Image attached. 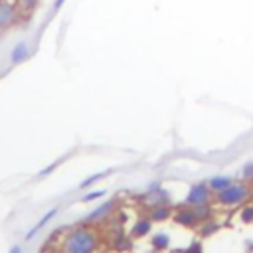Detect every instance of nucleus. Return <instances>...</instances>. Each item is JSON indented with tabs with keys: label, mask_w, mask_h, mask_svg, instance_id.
Here are the masks:
<instances>
[{
	"label": "nucleus",
	"mask_w": 253,
	"mask_h": 253,
	"mask_svg": "<svg viewBox=\"0 0 253 253\" xmlns=\"http://www.w3.org/2000/svg\"><path fill=\"white\" fill-rule=\"evenodd\" d=\"M97 245V237L87 227H77L63 239L61 253H93Z\"/></svg>",
	"instance_id": "nucleus-1"
},
{
	"label": "nucleus",
	"mask_w": 253,
	"mask_h": 253,
	"mask_svg": "<svg viewBox=\"0 0 253 253\" xmlns=\"http://www.w3.org/2000/svg\"><path fill=\"white\" fill-rule=\"evenodd\" d=\"M245 198H247V188H245L243 184H229L225 190L217 192V200H219L221 204H227V206L239 204V202H243Z\"/></svg>",
	"instance_id": "nucleus-2"
},
{
	"label": "nucleus",
	"mask_w": 253,
	"mask_h": 253,
	"mask_svg": "<svg viewBox=\"0 0 253 253\" xmlns=\"http://www.w3.org/2000/svg\"><path fill=\"white\" fill-rule=\"evenodd\" d=\"M18 18V6L10 0H0V32L8 30Z\"/></svg>",
	"instance_id": "nucleus-3"
},
{
	"label": "nucleus",
	"mask_w": 253,
	"mask_h": 253,
	"mask_svg": "<svg viewBox=\"0 0 253 253\" xmlns=\"http://www.w3.org/2000/svg\"><path fill=\"white\" fill-rule=\"evenodd\" d=\"M210 200V188L206 184H196L190 188L188 196H186V204L190 206H202Z\"/></svg>",
	"instance_id": "nucleus-4"
},
{
	"label": "nucleus",
	"mask_w": 253,
	"mask_h": 253,
	"mask_svg": "<svg viewBox=\"0 0 253 253\" xmlns=\"http://www.w3.org/2000/svg\"><path fill=\"white\" fill-rule=\"evenodd\" d=\"M28 55H30V47H28L26 42L16 43V45L12 47V51H10V59H12V63H22Z\"/></svg>",
	"instance_id": "nucleus-5"
},
{
	"label": "nucleus",
	"mask_w": 253,
	"mask_h": 253,
	"mask_svg": "<svg viewBox=\"0 0 253 253\" xmlns=\"http://www.w3.org/2000/svg\"><path fill=\"white\" fill-rule=\"evenodd\" d=\"M55 213H57V208H51L49 211H45V213L42 215V219H40V221H38V223H36V225L26 233V239H32V237H34V235H36V233H38V231H40V229H42V227H43V225H45V223H47Z\"/></svg>",
	"instance_id": "nucleus-6"
},
{
	"label": "nucleus",
	"mask_w": 253,
	"mask_h": 253,
	"mask_svg": "<svg viewBox=\"0 0 253 253\" xmlns=\"http://www.w3.org/2000/svg\"><path fill=\"white\" fill-rule=\"evenodd\" d=\"M229 184H231V180H229L227 176H213V178L210 180V190L221 192V190H225Z\"/></svg>",
	"instance_id": "nucleus-7"
},
{
	"label": "nucleus",
	"mask_w": 253,
	"mask_h": 253,
	"mask_svg": "<svg viewBox=\"0 0 253 253\" xmlns=\"http://www.w3.org/2000/svg\"><path fill=\"white\" fill-rule=\"evenodd\" d=\"M196 213H192V211H180V213H176V221H180V223H184V225H194L196 223Z\"/></svg>",
	"instance_id": "nucleus-8"
},
{
	"label": "nucleus",
	"mask_w": 253,
	"mask_h": 253,
	"mask_svg": "<svg viewBox=\"0 0 253 253\" xmlns=\"http://www.w3.org/2000/svg\"><path fill=\"white\" fill-rule=\"evenodd\" d=\"M111 208H113V202H107V204H103V206H101V208H97V210H95L93 213H89L85 221H93V219H97V217L105 215V213H107V211H109Z\"/></svg>",
	"instance_id": "nucleus-9"
},
{
	"label": "nucleus",
	"mask_w": 253,
	"mask_h": 253,
	"mask_svg": "<svg viewBox=\"0 0 253 253\" xmlns=\"http://www.w3.org/2000/svg\"><path fill=\"white\" fill-rule=\"evenodd\" d=\"M150 231V221H138L136 223V227H134V235L136 237H140V235H144V233H148Z\"/></svg>",
	"instance_id": "nucleus-10"
},
{
	"label": "nucleus",
	"mask_w": 253,
	"mask_h": 253,
	"mask_svg": "<svg viewBox=\"0 0 253 253\" xmlns=\"http://www.w3.org/2000/svg\"><path fill=\"white\" fill-rule=\"evenodd\" d=\"M152 243H154V247H158V249H164V247H168V235H164V233H158V235L152 239Z\"/></svg>",
	"instance_id": "nucleus-11"
},
{
	"label": "nucleus",
	"mask_w": 253,
	"mask_h": 253,
	"mask_svg": "<svg viewBox=\"0 0 253 253\" xmlns=\"http://www.w3.org/2000/svg\"><path fill=\"white\" fill-rule=\"evenodd\" d=\"M109 172H101V174H95V176H89V178H85L83 182H81V188H87V186H91L93 182H97V180H101V178H105Z\"/></svg>",
	"instance_id": "nucleus-12"
},
{
	"label": "nucleus",
	"mask_w": 253,
	"mask_h": 253,
	"mask_svg": "<svg viewBox=\"0 0 253 253\" xmlns=\"http://www.w3.org/2000/svg\"><path fill=\"white\" fill-rule=\"evenodd\" d=\"M241 221H245V223H249V221H253V208L249 206V208H245L243 211H241Z\"/></svg>",
	"instance_id": "nucleus-13"
},
{
	"label": "nucleus",
	"mask_w": 253,
	"mask_h": 253,
	"mask_svg": "<svg viewBox=\"0 0 253 253\" xmlns=\"http://www.w3.org/2000/svg\"><path fill=\"white\" fill-rule=\"evenodd\" d=\"M101 196H105V190L89 192V194H85V196H83V202H91V200H97V198H101Z\"/></svg>",
	"instance_id": "nucleus-14"
},
{
	"label": "nucleus",
	"mask_w": 253,
	"mask_h": 253,
	"mask_svg": "<svg viewBox=\"0 0 253 253\" xmlns=\"http://www.w3.org/2000/svg\"><path fill=\"white\" fill-rule=\"evenodd\" d=\"M164 217H168V210H166V208L154 210V213H152V219H164Z\"/></svg>",
	"instance_id": "nucleus-15"
},
{
	"label": "nucleus",
	"mask_w": 253,
	"mask_h": 253,
	"mask_svg": "<svg viewBox=\"0 0 253 253\" xmlns=\"http://www.w3.org/2000/svg\"><path fill=\"white\" fill-rule=\"evenodd\" d=\"M40 0H20V6H24V8H28V10H32V8H36V4H38Z\"/></svg>",
	"instance_id": "nucleus-16"
},
{
	"label": "nucleus",
	"mask_w": 253,
	"mask_h": 253,
	"mask_svg": "<svg viewBox=\"0 0 253 253\" xmlns=\"http://www.w3.org/2000/svg\"><path fill=\"white\" fill-rule=\"evenodd\" d=\"M188 253H202V245H200V243H194V245L188 249Z\"/></svg>",
	"instance_id": "nucleus-17"
},
{
	"label": "nucleus",
	"mask_w": 253,
	"mask_h": 253,
	"mask_svg": "<svg viewBox=\"0 0 253 253\" xmlns=\"http://www.w3.org/2000/svg\"><path fill=\"white\" fill-rule=\"evenodd\" d=\"M243 172H245V176H247V178H251V176H253V164H247Z\"/></svg>",
	"instance_id": "nucleus-18"
},
{
	"label": "nucleus",
	"mask_w": 253,
	"mask_h": 253,
	"mask_svg": "<svg viewBox=\"0 0 253 253\" xmlns=\"http://www.w3.org/2000/svg\"><path fill=\"white\" fill-rule=\"evenodd\" d=\"M20 251H22V249H20V245H14V247H12L8 253H20Z\"/></svg>",
	"instance_id": "nucleus-19"
},
{
	"label": "nucleus",
	"mask_w": 253,
	"mask_h": 253,
	"mask_svg": "<svg viewBox=\"0 0 253 253\" xmlns=\"http://www.w3.org/2000/svg\"><path fill=\"white\" fill-rule=\"evenodd\" d=\"M61 2H63V0H57V2H55V8H59V6H61Z\"/></svg>",
	"instance_id": "nucleus-20"
}]
</instances>
